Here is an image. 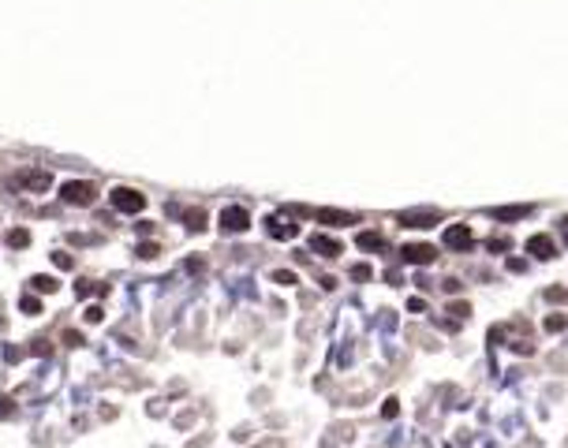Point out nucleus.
Masks as SVG:
<instances>
[{"instance_id": "20e7f679", "label": "nucleus", "mask_w": 568, "mask_h": 448, "mask_svg": "<svg viewBox=\"0 0 568 448\" xmlns=\"http://www.w3.org/2000/svg\"><path fill=\"white\" fill-rule=\"evenodd\" d=\"M471 228L467 224H449L445 228V246H449V251H471Z\"/></svg>"}, {"instance_id": "7ed1b4c3", "label": "nucleus", "mask_w": 568, "mask_h": 448, "mask_svg": "<svg viewBox=\"0 0 568 448\" xmlns=\"http://www.w3.org/2000/svg\"><path fill=\"white\" fill-rule=\"evenodd\" d=\"M221 228H224V232H247V228H251V213L243 206L221 209Z\"/></svg>"}, {"instance_id": "39448f33", "label": "nucleus", "mask_w": 568, "mask_h": 448, "mask_svg": "<svg viewBox=\"0 0 568 448\" xmlns=\"http://www.w3.org/2000/svg\"><path fill=\"white\" fill-rule=\"evenodd\" d=\"M404 258L415 262V265H426V262L438 258V251H434L430 243H411V246H404Z\"/></svg>"}, {"instance_id": "9d476101", "label": "nucleus", "mask_w": 568, "mask_h": 448, "mask_svg": "<svg viewBox=\"0 0 568 448\" xmlns=\"http://www.w3.org/2000/svg\"><path fill=\"white\" fill-rule=\"evenodd\" d=\"M266 228H269V235H273V239H296V232H299V228L292 224V221H280V217H269V221H266Z\"/></svg>"}, {"instance_id": "9b49d317", "label": "nucleus", "mask_w": 568, "mask_h": 448, "mask_svg": "<svg viewBox=\"0 0 568 448\" xmlns=\"http://www.w3.org/2000/svg\"><path fill=\"white\" fill-rule=\"evenodd\" d=\"M19 187L37 190V194H41V190H49V187H53V176H49V172H26L23 179H19Z\"/></svg>"}, {"instance_id": "f8f14e48", "label": "nucleus", "mask_w": 568, "mask_h": 448, "mask_svg": "<svg viewBox=\"0 0 568 448\" xmlns=\"http://www.w3.org/2000/svg\"><path fill=\"white\" fill-rule=\"evenodd\" d=\"M355 243H359V251H382V246H385V239L377 232H359Z\"/></svg>"}, {"instance_id": "c85d7f7f", "label": "nucleus", "mask_w": 568, "mask_h": 448, "mask_svg": "<svg viewBox=\"0 0 568 448\" xmlns=\"http://www.w3.org/2000/svg\"><path fill=\"white\" fill-rule=\"evenodd\" d=\"M490 251H508V239H490Z\"/></svg>"}, {"instance_id": "b1692460", "label": "nucleus", "mask_w": 568, "mask_h": 448, "mask_svg": "<svg viewBox=\"0 0 568 448\" xmlns=\"http://www.w3.org/2000/svg\"><path fill=\"white\" fill-rule=\"evenodd\" d=\"M352 276L355 280H370V265H352Z\"/></svg>"}, {"instance_id": "5701e85b", "label": "nucleus", "mask_w": 568, "mask_h": 448, "mask_svg": "<svg viewBox=\"0 0 568 448\" xmlns=\"http://www.w3.org/2000/svg\"><path fill=\"white\" fill-rule=\"evenodd\" d=\"M101 318H105V310H101V307H86V321H90V325H98Z\"/></svg>"}, {"instance_id": "a878e982", "label": "nucleus", "mask_w": 568, "mask_h": 448, "mask_svg": "<svg viewBox=\"0 0 568 448\" xmlns=\"http://www.w3.org/2000/svg\"><path fill=\"white\" fill-rule=\"evenodd\" d=\"M508 269H512V273H524L527 262H524V258H508Z\"/></svg>"}, {"instance_id": "f03ea898", "label": "nucleus", "mask_w": 568, "mask_h": 448, "mask_svg": "<svg viewBox=\"0 0 568 448\" xmlns=\"http://www.w3.org/2000/svg\"><path fill=\"white\" fill-rule=\"evenodd\" d=\"M60 198L64 202L86 206V202H93V183H86V179H68V183L60 187Z\"/></svg>"}, {"instance_id": "4468645a", "label": "nucleus", "mask_w": 568, "mask_h": 448, "mask_svg": "<svg viewBox=\"0 0 568 448\" xmlns=\"http://www.w3.org/2000/svg\"><path fill=\"white\" fill-rule=\"evenodd\" d=\"M34 288H37V291H45V295H56V291H60V280H56V276L37 273V276H34Z\"/></svg>"}, {"instance_id": "f3484780", "label": "nucleus", "mask_w": 568, "mask_h": 448, "mask_svg": "<svg viewBox=\"0 0 568 448\" xmlns=\"http://www.w3.org/2000/svg\"><path fill=\"white\" fill-rule=\"evenodd\" d=\"M183 221H187L191 232H202V228H206V213H202V209H191V213H183Z\"/></svg>"}, {"instance_id": "ddd939ff", "label": "nucleus", "mask_w": 568, "mask_h": 448, "mask_svg": "<svg viewBox=\"0 0 568 448\" xmlns=\"http://www.w3.org/2000/svg\"><path fill=\"white\" fill-rule=\"evenodd\" d=\"M527 213H531V206H512V209H494V217H497V221H524V217Z\"/></svg>"}, {"instance_id": "cd10ccee", "label": "nucleus", "mask_w": 568, "mask_h": 448, "mask_svg": "<svg viewBox=\"0 0 568 448\" xmlns=\"http://www.w3.org/2000/svg\"><path fill=\"white\" fill-rule=\"evenodd\" d=\"M4 359H8V362H19V347L8 344V347H4Z\"/></svg>"}, {"instance_id": "c756f323", "label": "nucleus", "mask_w": 568, "mask_h": 448, "mask_svg": "<svg viewBox=\"0 0 568 448\" xmlns=\"http://www.w3.org/2000/svg\"><path fill=\"white\" fill-rule=\"evenodd\" d=\"M561 224H564V228H568V217H564V221H561Z\"/></svg>"}, {"instance_id": "dca6fc26", "label": "nucleus", "mask_w": 568, "mask_h": 448, "mask_svg": "<svg viewBox=\"0 0 568 448\" xmlns=\"http://www.w3.org/2000/svg\"><path fill=\"white\" fill-rule=\"evenodd\" d=\"M19 310L37 318V314H41V299H37V295H23V299H19Z\"/></svg>"}, {"instance_id": "6ab92c4d", "label": "nucleus", "mask_w": 568, "mask_h": 448, "mask_svg": "<svg viewBox=\"0 0 568 448\" xmlns=\"http://www.w3.org/2000/svg\"><path fill=\"white\" fill-rule=\"evenodd\" d=\"M12 415H15V400L0 396V418H12Z\"/></svg>"}, {"instance_id": "2eb2a0df", "label": "nucleus", "mask_w": 568, "mask_h": 448, "mask_svg": "<svg viewBox=\"0 0 568 448\" xmlns=\"http://www.w3.org/2000/svg\"><path fill=\"white\" fill-rule=\"evenodd\" d=\"M8 246H19V251L30 246V232H26V228H12V232H8Z\"/></svg>"}, {"instance_id": "393cba45", "label": "nucleus", "mask_w": 568, "mask_h": 448, "mask_svg": "<svg viewBox=\"0 0 568 448\" xmlns=\"http://www.w3.org/2000/svg\"><path fill=\"white\" fill-rule=\"evenodd\" d=\"M396 411H400V404H396V400H385L382 415H385V418H396Z\"/></svg>"}, {"instance_id": "a211bd4d", "label": "nucleus", "mask_w": 568, "mask_h": 448, "mask_svg": "<svg viewBox=\"0 0 568 448\" xmlns=\"http://www.w3.org/2000/svg\"><path fill=\"white\" fill-rule=\"evenodd\" d=\"M546 329L561 332V329H568V318H564V314H550V318H546Z\"/></svg>"}, {"instance_id": "4be33fe9", "label": "nucleus", "mask_w": 568, "mask_h": 448, "mask_svg": "<svg viewBox=\"0 0 568 448\" xmlns=\"http://www.w3.org/2000/svg\"><path fill=\"white\" fill-rule=\"evenodd\" d=\"M157 251H161L157 243H142L138 246V258H157Z\"/></svg>"}, {"instance_id": "6e6552de", "label": "nucleus", "mask_w": 568, "mask_h": 448, "mask_svg": "<svg viewBox=\"0 0 568 448\" xmlns=\"http://www.w3.org/2000/svg\"><path fill=\"white\" fill-rule=\"evenodd\" d=\"M527 251H531V258H553L557 254V246H553V239L550 235H531V243H527Z\"/></svg>"}, {"instance_id": "aec40b11", "label": "nucleus", "mask_w": 568, "mask_h": 448, "mask_svg": "<svg viewBox=\"0 0 568 448\" xmlns=\"http://www.w3.org/2000/svg\"><path fill=\"white\" fill-rule=\"evenodd\" d=\"M53 262L60 265V269H71V265H75V258H71V254H64V251H56V254H53Z\"/></svg>"}, {"instance_id": "412c9836", "label": "nucleus", "mask_w": 568, "mask_h": 448, "mask_svg": "<svg viewBox=\"0 0 568 448\" xmlns=\"http://www.w3.org/2000/svg\"><path fill=\"white\" fill-rule=\"evenodd\" d=\"M273 280H277V284H296V273H292V269H277Z\"/></svg>"}, {"instance_id": "f257e3e1", "label": "nucleus", "mask_w": 568, "mask_h": 448, "mask_svg": "<svg viewBox=\"0 0 568 448\" xmlns=\"http://www.w3.org/2000/svg\"><path fill=\"white\" fill-rule=\"evenodd\" d=\"M109 198H112V209H120V213H142L146 209V198L135 187H112Z\"/></svg>"}, {"instance_id": "423d86ee", "label": "nucleus", "mask_w": 568, "mask_h": 448, "mask_svg": "<svg viewBox=\"0 0 568 448\" xmlns=\"http://www.w3.org/2000/svg\"><path fill=\"white\" fill-rule=\"evenodd\" d=\"M438 221H441L438 209H430V213H400V224H404V228H430V224H438Z\"/></svg>"}, {"instance_id": "1a4fd4ad", "label": "nucleus", "mask_w": 568, "mask_h": 448, "mask_svg": "<svg viewBox=\"0 0 568 448\" xmlns=\"http://www.w3.org/2000/svg\"><path fill=\"white\" fill-rule=\"evenodd\" d=\"M318 221L321 224H329V228H348V224H355V213H337V209H318Z\"/></svg>"}, {"instance_id": "0eeeda50", "label": "nucleus", "mask_w": 568, "mask_h": 448, "mask_svg": "<svg viewBox=\"0 0 568 448\" xmlns=\"http://www.w3.org/2000/svg\"><path fill=\"white\" fill-rule=\"evenodd\" d=\"M310 251L321 254V258H337L344 246H340L337 239H329V235H310Z\"/></svg>"}, {"instance_id": "bb28decb", "label": "nucleus", "mask_w": 568, "mask_h": 448, "mask_svg": "<svg viewBox=\"0 0 568 448\" xmlns=\"http://www.w3.org/2000/svg\"><path fill=\"white\" fill-rule=\"evenodd\" d=\"M202 265H206V258H187V269H191V273H198Z\"/></svg>"}]
</instances>
